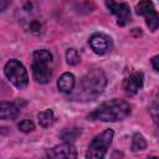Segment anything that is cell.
Listing matches in <instances>:
<instances>
[{
  "label": "cell",
  "mask_w": 159,
  "mask_h": 159,
  "mask_svg": "<svg viewBox=\"0 0 159 159\" xmlns=\"http://www.w3.org/2000/svg\"><path fill=\"white\" fill-rule=\"evenodd\" d=\"M89 46L94 53L106 55L112 50L113 42H112V39L109 36H107L106 34L97 32L89 37Z\"/></svg>",
  "instance_id": "obj_7"
},
{
  "label": "cell",
  "mask_w": 159,
  "mask_h": 159,
  "mask_svg": "<svg viewBox=\"0 0 159 159\" xmlns=\"http://www.w3.org/2000/svg\"><path fill=\"white\" fill-rule=\"evenodd\" d=\"M25 10L27 12V17L22 19V21H24V26H25L26 31H29L34 35L42 34L45 31V21L41 17L34 15V12L30 9H25Z\"/></svg>",
  "instance_id": "obj_10"
},
{
  "label": "cell",
  "mask_w": 159,
  "mask_h": 159,
  "mask_svg": "<svg viewBox=\"0 0 159 159\" xmlns=\"http://www.w3.org/2000/svg\"><path fill=\"white\" fill-rule=\"evenodd\" d=\"M113 135H114V133L112 129H106L104 132L96 135L88 145V149L86 152V158H88V159L104 158L111 144H112Z\"/></svg>",
  "instance_id": "obj_3"
},
{
  "label": "cell",
  "mask_w": 159,
  "mask_h": 159,
  "mask_svg": "<svg viewBox=\"0 0 159 159\" xmlns=\"http://www.w3.org/2000/svg\"><path fill=\"white\" fill-rule=\"evenodd\" d=\"M11 1H12V0H0V12L4 11V10H6V9L10 6Z\"/></svg>",
  "instance_id": "obj_20"
},
{
  "label": "cell",
  "mask_w": 159,
  "mask_h": 159,
  "mask_svg": "<svg viewBox=\"0 0 159 159\" xmlns=\"http://www.w3.org/2000/svg\"><path fill=\"white\" fill-rule=\"evenodd\" d=\"M107 9L111 14H113L117 19V24L119 26H124L128 24L130 19V9L125 2H117L116 0H104Z\"/></svg>",
  "instance_id": "obj_6"
},
{
  "label": "cell",
  "mask_w": 159,
  "mask_h": 159,
  "mask_svg": "<svg viewBox=\"0 0 159 159\" xmlns=\"http://www.w3.org/2000/svg\"><path fill=\"white\" fill-rule=\"evenodd\" d=\"M106 86L107 77L104 72L99 68L91 70L80 81L73 98H76L77 101H93L99 97V94H102Z\"/></svg>",
  "instance_id": "obj_1"
},
{
  "label": "cell",
  "mask_w": 159,
  "mask_h": 159,
  "mask_svg": "<svg viewBox=\"0 0 159 159\" xmlns=\"http://www.w3.org/2000/svg\"><path fill=\"white\" fill-rule=\"evenodd\" d=\"M19 129L21 130V132H24V133H30V132H32L34 129H35V123L31 120V119H24V120H21L20 123H19Z\"/></svg>",
  "instance_id": "obj_18"
},
{
  "label": "cell",
  "mask_w": 159,
  "mask_h": 159,
  "mask_svg": "<svg viewBox=\"0 0 159 159\" xmlns=\"http://www.w3.org/2000/svg\"><path fill=\"white\" fill-rule=\"evenodd\" d=\"M135 12L140 16H144L145 24L150 31H155L158 29L159 17L152 0H140L135 6Z\"/></svg>",
  "instance_id": "obj_5"
},
{
  "label": "cell",
  "mask_w": 159,
  "mask_h": 159,
  "mask_svg": "<svg viewBox=\"0 0 159 159\" xmlns=\"http://www.w3.org/2000/svg\"><path fill=\"white\" fill-rule=\"evenodd\" d=\"M158 58H159V56H154V57L152 58V65H153V68H154L155 72L159 71V67H158Z\"/></svg>",
  "instance_id": "obj_21"
},
{
  "label": "cell",
  "mask_w": 159,
  "mask_h": 159,
  "mask_svg": "<svg viewBox=\"0 0 159 159\" xmlns=\"http://www.w3.org/2000/svg\"><path fill=\"white\" fill-rule=\"evenodd\" d=\"M37 119H39V124L42 128H48L53 124L55 116H53V112L51 109H45L37 114Z\"/></svg>",
  "instance_id": "obj_15"
},
{
  "label": "cell",
  "mask_w": 159,
  "mask_h": 159,
  "mask_svg": "<svg viewBox=\"0 0 159 159\" xmlns=\"http://www.w3.org/2000/svg\"><path fill=\"white\" fill-rule=\"evenodd\" d=\"M32 62L41 63V65H48L52 62V53L46 48L36 50L32 53Z\"/></svg>",
  "instance_id": "obj_14"
},
{
  "label": "cell",
  "mask_w": 159,
  "mask_h": 159,
  "mask_svg": "<svg viewBox=\"0 0 159 159\" xmlns=\"http://www.w3.org/2000/svg\"><path fill=\"white\" fill-rule=\"evenodd\" d=\"M4 73L6 78L17 88V89H25L29 84V75L25 68V66L19 60H9L5 63Z\"/></svg>",
  "instance_id": "obj_4"
},
{
  "label": "cell",
  "mask_w": 159,
  "mask_h": 159,
  "mask_svg": "<svg viewBox=\"0 0 159 159\" xmlns=\"http://www.w3.org/2000/svg\"><path fill=\"white\" fill-rule=\"evenodd\" d=\"M147 148V140L140 133H135L132 139V150L133 152H140Z\"/></svg>",
  "instance_id": "obj_16"
},
{
  "label": "cell",
  "mask_w": 159,
  "mask_h": 159,
  "mask_svg": "<svg viewBox=\"0 0 159 159\" xmlns=\"http://www.w3.org/2000/svg\"><path fill=\"white\" fill-rule=\"evenodd\" d=\"M75 84H76V78L70 72H65L57 80V88L62 93H71L72 89L75 88Z\"/></svg>",
  "instance_id": "obj_13"
},
{
  "label": "cell",
  "mask_w": 159,
  "mask_h": 159,
  "mask_svg": "<svg viewBox=\"0 0 159 159\" xmlns=\"http://www.w3.org/2000/svg\"><path fill=\"white\" fill-rule=\"evenodd\" d=\"M80 134V130L77 129V128H73V129H66L62 134H61V137L65 139V140H67V142H70V140H73L77 135Z\"/></svg>",
  "instance_id": "obj_19"
},
{
  "label": "cell",
  "mask_w": 159,
  "mask_h": 159,
  "mask_svg": "<svg viewBox=\"0 0 159 159\" xmlns=\"http://www.w3.org/2000/svg\"><path fill=\"white\" fill-rule=\"evenodd\" d=\"M46 155L52 159H61V158L75 159L77 158V150L73 144H71L70 142H66V143L55 145L53 148L48 149L46 152Z\"/></svg>",
  "instance_id": "obj_8"
},
{
  "label": "cell",
  "mask_w": 159,
  "mask_h": 159,
  "mask_svg": "<svg viewBox=\"0 0 159 159\" xmlns=\"http://www.w3.org/2000/svg\"><path fill=\"white\" fill-rule=\"evenodd\" d=\"M34 80L39 83H47L52 77V71L48 68V65H41L32 62L31 66Z\"/></svg>",
  "instance_id": "obj_12"
},
{
  "label": "cell",
  "mask_w": 159,
  "mask_h": 159,
  "mask_svg": "<svg viewBox=\"0 0 159 159\" xmlns=\"http://www.w3.org/2000/svg\"><path fill=\"white\" fill-rule=\"evenodd\" d=\"M66 61H67L68 65H71V66H76V65L81 61L77 50H75V48H68V50L66 51Z\"/></svg>",
  "instance_id": "obj_17"
},
{
  "label": "cell",
  "mask_w": 159,
  "mask_h": 159,
  "mask_svg": "<svg viewBox=\"0 0 159 159\" xmlns=\"http://www.w3.org/2000/svg\"><path fill=\"white\" fill-rule=\"evenodd\" d=\"M143 87V73L133 72L122 83V88L127 96H134Z\"/></svg>",
  "instance_id": "obj_9"
},
{
  "label": "cell",
  "mask_w": 159,
  "mask_h": 159,
  "mask_svg": "<svg viewBox=\"0 0 159 159\" xmlns=\"http://www.w3.org/2000/svg\"><path fill=\"white\" fill-rule=\"evenodd\" d=\"M130 114V106L123 99H111L102 103L92 113L87 116L89 120L101 122H119Z\"/></svg>",
  "instance_id": "obj_2"
},
{
  "label": "cell",
  "mask_w": 159,
  "mask_h": 159,
  "mask_svg": "<svg viewBox=\"0 0 159 159\" xmlns=\"http://www.w3.org/2000/svg\"><path fill=\"white\" fill-rule=\"evenodd\" d=\"M22 106L20 101L16 102H0V119H14L21 112Z\"/></svg>",
  "instance_id": "obj_11"
}]
</instances>
